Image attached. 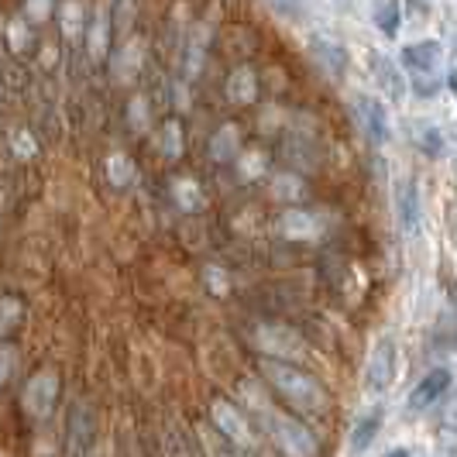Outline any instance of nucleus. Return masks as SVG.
I'll use <instances>...</instances> for the list:
<instances>
[{"label": "nucleus", "instance_id": "1", "mask_svg": "<svg viewBox=\"0 0 457 457\" xmlns=\"http://www.w3.org/2000/svg\"><path fill=\"white\" fill-rule=\"evenodd\" d=\"M265 378H269L296 410H303V412L327 410V392L320 389V382H317L313 375L296 371L293 365H282V361H265Z\"/></svg>", "mask_w": 457, "mask_h": 457}, {"label": "nucleus", "instance_id": "2", "mask_svg": "<svg viewBox=\"0 0 457 457\" xmlns=\"http://www.w3.org/2000/svg\"><path fill=\"white\" fill-rule=\"evenodd\" d=\"M59 389H62V382H59V375H55L52 368L35 371V375L24 382L21 410L28 412V416H35V420H42V416H48V412L55 410V403H59Z\"/></svg>", "mask_w": 457, "mask_h": 457}, {"label": "nucleus", "instance_id": "3", "mask_svg": "<svg viewBox=\"0 0 457 457\" xmlns=\"http://www.w3.org/2000/svg\"><path fill=\"white\" fill-rule=\"evenodd\" d=\"M392 382H395V341L378 337L365 361V392L368 395H382Z\"/></svg>", "mask_w": 457, "mask_h": 457}, {"label": "nucleus", "instance_id": "4", "mask_svg": "<svg viewBox=\"0 0 457 457\" xmlns=\"http://www.w3.org/2000/svg\"><path fill=\"white\" fill-rule=\"evenodd\" d=\"M275 444L286 457H317L320 444L296 420H275Z\"/></svg>", "mask_w": 457, "mask_h": 457}, {"label": "nucleus", "instance_id": "5", "mask_svg": "<svg viewBox=\"0 0 457 457\" xmlns=\"http://www.w3.org/2000/svg\"><path fill=\"white\" fill-rule=\"evenodd\" d=\"M210 420L213 427L224 436H230L234 444H252V430H248V420L241 416V410L228 403V399H213L210 403Z\"/></svg>", "mask_w": 457, "mask_h": 457}, {"label": "nucleus", "instance_id": "6", "mask_svg": "<svg viewBox=\"0 0 457 457\" xmlns=\"http://www.w3.org/2000/svg\"><path fill=\"white\" fill-rule=\"evenodd\" d=\"M278 230L286 237H296V241H317L323 230H327V220H323V213H317V210H296L293 206V210L282 213Z\"/></svg>", "mask_w": 457, "mask_h": 457}, {"label": "nucleus", "instance_id": "7", "mask_svg": "<svg viewBox=\"0 0 457 457\" xmlns=\"http://www.w3.org/2000/svg\"><path fill=\"white\" fill-rule=\"evenodd\" d=\"M392 204H395L399 230H403V234H416V228H420V193H416V183H412L410 176L395 183V189H392Z\"/></svg>", "mask_w": 457, "mask_h": 457}, {"label": "nucleus", "instance_id": "8", "mask_svg": "<svg viewBox=\"0 0 457 457\" xmlns=\"http://www.w3.org/2000/svg\"><path fill=\"white\" fill-rule=\"evenodd\" d=\"M93 430H96V420L87 403H76L69 410V457H83L90 451Z\"/></svg>", "mask_w": 457, "mask_h": 457}, {"label": "nucleus", "instance_id": "9", "mask_svg": "<svg viewBox=\"0 0 457 457\" xmlns=\"http://www.w3.org/2000/svg\"><path fill=\"white\" fill-rule=\"evenodd\" d=\"M254 344H258L262 351L278 354V358H299V354H303V341H299L289 327H262V330L254 334Z\"/></svg>", "mask_w": 457, "mask_h": 457}, {"label": "nucleus", "instance_id": "10", "mask_svg": "<svg viewBox=\"0 0 457 457\" xmlns=\"http://www.w3.org/2000/svg\"><path fill=\"white\" fill-rule=\"evenodd\" d=\"M358 117L365 124V135L375 141V145H386L389 141V114L382 107V100L375 96H358Z\"/></svg>", "mask_w": 457, "mask_h": 457}, {"label": "nucleus", "instance_id": "11", "mask_svg": "<svg viewBox=\"0 0 457 457\" xmlns=\"http://www.w3.org/2000/svg\"><path fill=\"white\" fill-rule=\"evenodd\" d=\"M447 389H451V371H447V368H434V371L412 389L410 406L412 410H427V406H434Z\"/></svg>", "mask_w": 457, "mask_h": 457}, {"label": "nucleus", "instance_id": "12", "mask_svg": "<svg viewBox=\"0 0 457 457\" xmlns=\"http://www.w3.org/2000/svg\"><path fill=\"white\" fill-rule=\"evenodd\" d=\"M440 62V46L436 42H416V46L403 48V66L410 69L412 76H430Z\"/></svg>", "mask_w": 457, "mask_h": 457}, {"label": "nucleus", "instance_id": "13", "mask_svg": "<svg viewBox=\"0 0 457 457\" xmlns=\"http://www.w3.org/2000/svg\"><path fill=\"white\" fill-rule=\"evenodd\" d=\"M230 104H254V96H258V76H254L248 66L234 69L228 76V87H224Z\"/></svg>", "mask_w": 457, "mask_h": 457}, {"label": "nucleus", "instance_id": "14", "mask_svg": "<svg viewBox=\"0 0 457 457\" xmlns=\"http://www.w3.org/2000/svg\"><path fill=\"white\" fill-rule=\"evenodd\" d=\"M234 155H241V131H237V124H224L217 135L210 137V159L230 162Z\"/></svg>", "mask_w": 457, "mask_h": 457}, {"label": "nucleus", "instance_id": "15", "mask_svg": "<svg viewBox=\"0 0 457 457\" xmlns=\"http://www.w3.org/2000/svg\"><path fill=\"white\" fill-rule=\"evenodd\" d=\"M378 430H382V410L365 412V416L354 423V430H351V451H354V454L368 451V444L378 436Z\"/></svg>", "mask_w": 457, "mask_h": 457}, {"label": "nucleus", "instance_id": "16", "mask_svg": "<svg viewBox=\"0 0 457 457\" xmlns=\"http://www.w3.org/2000/svg\"><path fill=\"white\" fill-rule=\"evenodd\" d=\"M313 55H317V62H320L330 76H344V69H347V52L341 46H334V42H327V38H313Z\"/></svg>", "mask_w": 457, "mask_h": 457}, {"label": "nucleus", "instance_id": "17", "mask_svg": "<svg viewBox=\"0 0 457 457\" xmlns=\"http://www.w3.org/2000/svg\"><path fill=\"white\" fill-rule=\"evenodd\" d=\"M172 196H176V204L183 206V210H189V213H196V210L204 206V193H200L196 179H186V176L172 179Z\"/></svg>", "mask_w": 457, "mask_h": 457}, {"label": "nucleus", "instance_id": "18", "mask_svg": "<svg viewBox=\"0 0 457 457\" xmlns=\"http://www.w3.org/2000/svg\"><path fill=\"white\" fill-rule=\"evenodd\" d=\"M107 179L114 186H131L137 179L135 162L128 159V155H120V152H114V155L107 159Z\"/></svg>", "mask_w": 457, "mask_h": 457}, {"label": "nucleus", "instance_id": "19", "mask_svg": "<svg viewBox=\"0 0 457 457\" xmlns=\"http://www.w3.org/2000/svg\"><path fill=\"white\" fill-rule=\"evenodd\" d=\"M159 145H162V152H165V159H183V152H186V137H183V128L176 124V120H169L165 128H162V135H159Z\"/></svg>", "mask_w": 457, "mask_h": 457}, {"label": "nucleus", "instance_id": "20", "mask_svg": "<svg viewBox=\"0 0 457 457\" xmlns=\"http://www.w3.org/2000/svg\"><path fill=\"white\" fill-rule=\"evenodd\" d=\"M90 55L93 59H104L107 55V42H111V24H107V14H96V21L90 28Z\"/></svg>", "mask_w": 457, "mask_h": 457}, {"label": "nucleus", "instance_id": "21", "mask_svg": "<svg viewBox=\"0 0 457 457\" xmlns=\"http://www.w3.org/2000/svg\"><path fill=\"white\" fill-rule=\"evenodd\" d=\"M303 193H306V189H303V179H299V176H278V179L272 183L275 200H289V204H296Z\"/></svg>", "mask_w": 457, "mask_h": 457}, {"label": "nucleus", "instance_id": "22", "mask_svg": "<svg viewBox=\"0 0 457 457\" xmlns=\"http://www.w3.org/2000/svg\"><path fill=\"white\" fill-rule=\"evenodd\" d=\"M375 24H378L386 35H395V31H399V4H395V0H386L382 11H375Z\"/></svg>", "mask_w": 457, "mask_h": 457}, {"label": "nucleus", "instance_id": "23", "mask_svg": "<svg viewBox=\"0 0 457 457\" xmlns=\"http://www.w3.org/2000/svg\"><path fill=\"white\" fill-rule=\"evenodd\" d=\"M371 62H375V76L386 83V90H389L392 96H399V93H403V87H399V79H395V72H392L389 59H386V55H375Z\"/></svg>", "mask_w": 457, "mask_h": 457}, {"label": "nucleus", "instance_id": "24", "mask_svg": "<svg viewBox=\"0 0 457 457\" xmlns=\"http://www.w3.org/2000/svg\"><path fill=\"white\" fill-rule=\"evenodd\" d=\"M269 7H275L282 18H303L306 14V0H269Z\"/></svg>", "mask_w": 457, "mask_h": 457}, {"label": "nucleus", "instance_id": "25", "mask_svg": "<svg viewBox=\"0 0 457 457\" xmlns=\"http://www.w3.org/2000/svg\"><path fill=\"white\" fill-rule=\"evenodd\" d=\"M420 145H423L427 155H440V152H444V137H440L436 128H423V131H420Z\"/></svg>", "mask_w": 457, "mask_h": 457}, {"label": "nucleus", "instance_id": "26", "mask_svg": "<svg viewBox=\"0 0 457 457\" xmlns=\"http://www.w3.org/2000/svg\"><path fill=\"white\" fill-rule=\"evenodd\" d=\"M14 365H18V351L11 344H0V386L7 382V375L14 371Z\"/></svg>", "mask_w": 457, "mask_h": 457}, {"label": "nucleus", "instance_id": "27", "mask_svg": "<svg viewBox=\"0 0 457 457\" xmlns=\"http://www.w3.org/2000/svg\"><path fill=\"white\" fill-rule=\"evenodd\" d=\"M241 169H245V176H248V179H258V176H262V169H265V155H262V152H248V155H241Z\"/></svg>", "mask_w": 457, "mask_h": 457}, {"label": "nucleus", "instance_id": "28", "mask_svg": "<svg viewBox=\"0 0 457 457\" xmlns=\"http://www.w3.org/2000/svg\"><path fill=\"white\" fill-rule=\"evenodd\" d=\"M48 11H52V0H28V18L42 21V18H48Z\"/></svg>", "mask_w": 457, "mask_h": 457}, {"label": "nucleus", "instance_id": "29", "mask_svg": "<svg viewBox=\"0 0 457 457\" xmlns=\"http://www.w3.org/2000/svg\"><path fill=\"white\" fill-rule=\"evenodd\" d=\"M28 152V155H31V152H35V141H31V135H28V131H21V135L14 137V152ZM28 155H24V159H28Z\"/></svg>", "mask_w": 457, "mask_h": 457}, {"label": "nucleus", "instance_id": "30", "mask_svg": "<svg viewBox=\"0 0 457 457\" xmlns=\"http://www.w3.org/2000/svg\"><path fill=\"white\" fill-rule=\"evenodd\" d=\"M11 42H14V48H24V46H28V31H24V28L18 21L11 24Z\"/></svg>", "mask_w": 457, "mask_h": 457}, {"label": "nucleus", "instance_id": "31", "mask_svg": "<svg viewBox=\"0 0 457 457\" xmlns=\"http://www.w3.org/2000/svg\"><path fill=\"white\" fill-rule=\"evenodd\" d=\"M128 117L135 120V124H137V131H141V124H145V104H141V100H135V104L128 107Z\"/></svg>", "mask_w": 457, "mask_h": 457}, {"label": "nucleus", "instance_id": "32", "mask_svg": "<svg viewBox=\"0 0 457 457\" xmlns=\"http://www.w3.org/2000/svg\"><path fill=\"white\" fill-rule=\"evenodd\" d=\"M386 457H412L410 451H403V447H395V451H389Z\"/></svg>", "mask_w": 457, "mask_h": 457}, {"label": "nucleus", "instance_id": "33", "mask_svg": "<svg viewBox=\"0 0 457 457\" xmlns=\"http://www.w3.org/2000/svg\"><path fill=\"white\" fill-rule=\"evenodd\" d=\"M87 457H100V454H87Z\"/></svg>", "mask_w": 457, "mask_h": 457}, {"label": "nucleus", "instance_id": "34", "mask_svg": "<svg viewBox=\"0 0 457 457\" xmlns=\"http://www.w3.org/2000/svg\"><path fill=\"white\" fill-rule=\"evenodd\" d=\"M0 327H4V323H0Z\"/></svg>", "mask_w": 457, "mask_h": 457}]
</instances>
